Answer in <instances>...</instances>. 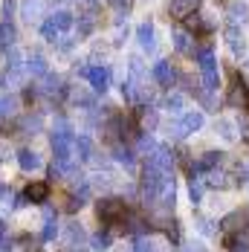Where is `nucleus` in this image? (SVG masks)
<instances>
[{
	"mask_svg": "<svg viewBox=\"0 0 249 252\" xmlns=\"http://www.w3.org/2000/svg\"><path fill=\"white\" fill-rule=\"evenodd\" d=\"M124 215H127V206L119 197H101L96 203V218H99L104 226H119L124 220Z\"/></svg>",
	"mask_w": 249,
	"mask_h": 252,
	"instance_id": "nucleus-1",
	"label": "nucleus"
},
{
	"mask_svg": "<svg viewBox=\"0 0 249 252\" xmlns=\"http://www.w3.org/2000/svg\"><path fill=\"white\" fill-rule=\"evenodd\" d=\"M70 26H73V15H70V12H55V15H50V18L44 21L41 35H44L47 41H55L58 32H64V29H70Z\"/></svg>",
	"mask_w": 249,
	"mask_h": 252,
	"instance_id": "nucleus-2",
	"label": "nucleus"
},
{
	"mask_svg": "<svg viewBox=\"0 0 249 252\" xmlns=\"http://www.w3.org/2000/svg\"><path fill=\"white\" fill-rule=\"evenodd\" d=\"M220 229H223L226 235L247 232V229H249V212H247V209H235V212H229L223 220H220Z\"/></svg>",
	"mask_w": 249,
	"mask_h": 252,
	"instance_id": "nucleus-3",
	"label": "nucleus"
},
{
	"mask_svg": "<svg viewBox=\"0 0 249 252\" xmlns=\"http://www.w3.org/2000/svg\"><path fill=\"white\" fill-rule=\"evenodd\" d=\"M200 127H203V113L200 110H186L183 119H180V125H174V139L186 136V133H194Z\"/></svg>",
	"mask_w": 249,
	"mask_h": 252,
	"instance_id": "nucleus-4",
	"label": "nucleus"
},
{
	"mask_svg": "<svg viewBox=\"0 0 249 252\" xmlns=\"http://www.w3.org/2000/svg\"><path fill=\"white\" fill-rule=\"evenodd\" d=\"M87 81L93 84V90L96 93H104L107 90V84H110V67H104V64H96V67H87Z\"/></svg>",
	"mask_w": 249,
	"mask_h": 252,
	"instance_id": "nucleus-5",
	"label": "nucleus"
},
{
	"mask_svg": "<svg viewBox=\"0 0 249 252\" xmlns=\"http://www.w3.org/2000/svg\"><path fill=\"white\" fill-rule=\"evenodd\" d=\"M24 197L29 203H47L50 200V183H47V180H32V183H26Z\"/></svg>",
	"mask_w": 249,
	"mask_h": 252,
	"instance_id": "nucleus-6",
	"label": "nucleus"
},
{
	"mask_svg": "<svg viewBox=\"0 0 249 252\" xmlns=\"http://www.w3.org/2000/svg\"><path fill=\"white\" fill-rule=\"evenodd\" d=\"M229 104L232 107H249V90L244 78L232 76V87H229Z\"/></svg>",
	"mask_w": 249,
	"mask_h": 252,
	"instance_id": "nucleus-7",
	"label": "nucleus"
},
{
	"mask_svg": "<svg viewBox=\"0 0 249 252\" xmlns=\"http://www.w3.org/2000/svg\"><path fill=\"white\" fill-rule=\"evenodd\" d=\"M154 81L159 84V87H171L177 81V73L174 67H171V61H156V67H154Z\"/></svg>",
	"mask_w": 249,
	"mask_h": 252,
	"instance_id": "nucleus-8",
	"label": "nucleus"
},
{
	"mask_svg": "<svg viewBox=\"0 0 249 252\" xmlns=\"http://www.w3.org/2000/svg\"><path fill=\"white\" fill-rule=\"evenodd\" d=\"M136 41H139V47H142L145 52H154L156 38H154V24H151V21H145V24L136 26Z\"/></svg>",
	"mask_w": 249,
	"mask_h": 252,
	"instance_id": "nucleus-9",
	"label": "nucleus"
},
{
	"mask_svg": "<svg viewBox=\"0 0 249 252\" xmlns=\"http://www.w3.org/2000/svg\"><path fill=\"white\" fill-rule=\"evenodd\" d=\"M226 252H249V232H235L223 238Z\"/></svg>",
	"mask_w": 249,
	"mask_h": 252,
	"instance_id": "nucleus-10",
	"label": "nucleus"
},
{
	"mask_svg": "<svg viewBox=\"0 0 249 252\" xmlns=\"http://www.w3.org/2000/svg\"><path fill=\"white\" fill-rule=\"evenodd\" d=\"M223 159H226V157L220 151H206L203 157H200V162L194 165V168H197V171H215Z\"/></svg>",
	"mask_w": 249,
	"mask_h": 252,
	"instance_id": "nucleus-11",
	"label": "nucleus"
},
{
	"mask_svg": "<svg viewBox=\"0 0 249 252\" xmlns=\"http://www.w3.org/2000/svg\"><path fill=\"white\" fill-rule=\"evenodd\" d=\"M203 0H174L171 3V15L174 18H188V15H194V9H197Z\"/></svg>",
	"mask_w": 249,
	"mask_h": 252,
	"instance_id": "nucleus-12",
	"label": "nucleus"
},
{
	"mask_svg": "<svg viewBox=\"0 0 249 252\" xmlns=\"http://www.w3.org/2000/svg\"><path fill=\"white\" fill-rule=\"evenodd\" d=\"M18 165H21L24 171H35V168L41 165V159H38V154L32 151V148H21V151H18Z\"/></svg>",
	"mask_w": 249,
	"mask_h": 252,
	"instance_id": "nucleus-13",
	"label": "nucleus"
},
{
	"mask_svg": "<svg viewBox=\"0 0 249 252\" xmlns=\"http://www.w3.org/2000/svg\"><path fill=\"white\" fill-rule=\"evenodd\" d=\"M58 238V220L52 215V209L44 212V232H41V241H55Z\"/></svg>",
	"mask_w": 249,
	"mask_h": 252,
	"instance_id": "nucleus-14",
	"label": "nucleus"
},
{
	"mask_svg": "<svg viewBox=\"0 0 249 252\" xmlns=\"http://www.w3.org/2000/svg\"><path fill=\"white\" fill-rule=\"evenodd\" d=\"M223 38H226V44H229V50L235 52H244V35L238 32V26H226V32H223Z\"/></svg>",
	"mask_w": 249,
	"mask_h": 252,
	"instance_id": "nucleus-15",
	"label": "nucleus"
},
{
	"mask_svg": "<svg viewBox=\"0 0 249 252\" xmlns=\"http://www.w3.org/2000/svg\"><path fill=\"white\" fill-rule=\"evenodd\" d=\"M64 238H67L70 250H75V247H78L87 235H84V226H81V223H70V226H67V232H64Z\"/></svg>",
	"mask_w": 249,
	"mask_h": 252,
	"instance_id": "nucleus-16",
	"label": "nucleus"
},
{
	"mask_svg": "<svg viewBox=\"0 0 249 252\" xmlns=\"http://www.w3.org/2000/svg\"><path fill=\"white\" fill-rule=\"evenodd\" d=\"M26 70L32 73V76H50V67H47V61H44V55H32L29 58V64H26Z\"/></svg>",
	"mask_w": 249,
	"mask_h": 252,
	"instance_id": "nucleus-17",
	"label": "nucleus"
},
{
	"mask_svg": "<svg viewBox=\"0 0 249 252\" xmlns=\"http://www.w3.org/2000/svg\"><path fill=\"white\" fill-rule=\"evenodd\" d=\"M113 154H116V159L122 162L124 168H133V165H136V154H133V148H124V145H116V148H113Z\"/></svg>",
	"mask_w": 249,
	"mask_h": 252,
	"instance_id": "nucleus-18",
	"label": "nucleus"
},
{
	"mask_svg": "<svg viewBox=\"0 0 249 252\" xmlns=\"http://www.w3.org/2000/svg\"><path fill=\"white\" fill-rule=\"evenodd\" d=\"M110 244H113V238H110V232H96L93 238H90V247L96 252H104V250H110Z\"/></svg>",
	"mask_w": 249,
	"mask_h": 252,
	"instance_id": "nucleus-19",
	"label": "nucleus"
},
{
	"mask_svg": "<svg viewBox=\"0 0 249 252\" xmlns=\"http://www.w3.org/2000/svg\"><path fill=\"white\" fill-rule=\"evenodd\" d=\"M12 41H15V26L9 24V21H3L0 24V47L3 50H12Z\"/></svg>",
	"mask_w": 249,
	"mask_h": 252,
	"instance_id": "nucleus-20",
	"label": "nucleus"
},
{
	"mask_svg": "<svg viewBox=\"0 0 249 252\" xmlns=\"http://www.w3.org/2000/svg\"><path fill=\"white\" fill-rule=\"evenodd\" d=\"M186 24H188V29H194V32H200V35H212V24H206V21L197 18V15H188Z\"/></svg>",
	"mask_w": 249,
	"mask_h": 252,
	"instance_id": "nucleus-21",
	"label": "nucleus"
},
{
	"mask_svg": "<svg viewBox=\"0 0 249 252\" xmlns=\"http://www.w3.org/2000/svg\"><path fill=\"white\" fill-rule=\"evenodd\" d=\"M73 148H75V154H78V159H90V151H93V145H90V139H87V136H75Z\"/></svg>",
	"mask_w": 249,
	"mask_h": 252,
	"instance_id": "nucleus-22",
	"label": "nucleus"
},
{
	"mask_svg": "<svg viewBox=\"0 0 249 252\" xmlns=\"http://www.w3.org/2000/svg\"><path fill=\"white\" fill-rule=\"evenodd\" d=\"M229 18H232V26L244 24V21L249 18V9H247V6H241V3H235V6L229 9Z\"/></svg>",
	"mask_w": 249,
	"mask_h": 252,
	"instance_id": "nucleus-23",
	"label": "nucleus"
},
{
	"mask_svg": "<svg viewBox=\"0 0 249 252\" xmlns=\"http://www.w3.org/2000/svg\"><path fill=\"white\" fill-rule=\"evenodd\" d=\"M174 50L177 52H186V55H188V52H194V50H191V38H188L186 32H174Z\"/></svg>",
	"mask_w": 249,
	"mask_h": 252,
	"instance_id": "nucleus-24",
	"label": "nucleus"
},
{
	"mask_svg": "<svg viewBox=\"0 0 249 252\" xmlns=\"http://www.w3.org/2000/svg\"><path fill=\"white\" fill-rule=\"evenodd\" d=\"M93 24H96V21H93V9H90L87 15L78 18V35H90V32H93Z\"/></svg>",
	"mask_w": 249,
	"mask_h": 252,
	"instance_id": "nucleus-25",
	"label": "nucleus"
},
{
	"mask_svg": "<svg viewBox=\"0 0 249 252\" xmlns=\"http://www.w3.org/2000/svg\"><path fill=\"white\" fill-rule=\"evenodd\" d=\"M188 197H191V203L203 200V183H200L197 177H191V183H188Z\"/></svg>",
	"mask_w": 249,
	"mask_h": 252,
	"instance_id": "nucleus-26",
	"label": "nucleus"
},
{
	"mask_svg": "<svg viewBox=\"0 0 249 252\" xmlns=\"http://www.w3.org/2000/svg\"><path fill=\"white\" fill-rule=\"evenodd\" d=\"M41 15V0H29L24 6V21H32V18H38Z\"/></svg>",
	"mask_w": 249,
	"mask_h": 252,
	"instance_id": "nucleus-27",
	"label": "nucleus"
},
{
	"mask_svg": "<svg viewBox=\"0 0 249 252\" xmlns=\"http://www.w3.org/2000/svg\"><path fill=\"white\" fill-rule=\"evenodd\" d=\"M133 252H156V250L145 235H139V238H133Z\"/></svg>",
	"mask_w": 249,
	"mask_h": 252,
	"instance_id": "nucleus-28",
	"label": "nucleus"
},
{
	"mask_svg": "<svg viewBox=\"0 0 249 252\" xmlns=\"http://www.w3.org/2000/svg\"><path fill=\"white\" fill-rule=\"evenodd\" d=\"M162 229H165V235H168L174 244L180 241V223H177V220H165V223H162Z\"/></svg>",
	"mask_w": 249,
	"mask_h": 252,
	"instance_id": "nucleus-29",
	"label": "nucleus"
},
{
	"mask_svg": "<svg viewBox=\"0 0 249 252\" xmlns=\"http://www.w3.org/2000/svg\"><path fill=\"white\" fill-rule=\"evenodd\" d=\"M15 110V99L9 96V99H0V116H9Z\"/></svg>",
	"mask_w": 249,
	"mask_h": 252,
	"instance_id": "nucleus-30",
	"label": "nucleus"
},
{
	"mask_svg": "<svg viewBox=\"0 0 249 252\" xmlns=\"http://www.w3.org/2000/svg\"><path fill=\"white\" fill-rule=\"evenodd\" d=\"M165 107L168 110H183V96H168L165 99Z\"/></svg>",
	"mask_w": 249,
	"mask_h": 252,
	"instance_id": "nucleus-31",
	"label": "nucleus"
},
{
	"mask_svg": "<svg viewBox=\"0 0 249 252\" xmlns=\"http://www.w3.org/2000/svg\"><path fill=\"white\" fill-rule=\"evenodd\" d=\"M107 3H110V6H116V9H127V3H130V0H107Z\"/></svg>",
	"mask_w": 249,
	"mask_h": 252,
	"instance_id": "nucleus-32",
	"label": "nucleus"
},
{
	"mask_svg": "<svg viewBox=\"0 0 249 252\" xmlns=\"http://www.w3.org/2000/svg\"><path fill=\"white\" fill-rule=\"evenodd\" d=\"M183 252H203V247H200V244H186Z\"/></svg>",
	"mask_w": 249,
	"mask_h": 252,
	"instance_id": "nucleus-33",
	"label": "nucleus"
},
{
	"mask_svg": "<svg viewBox=\"0 0 249 252\" xmlns=\"http://www.w3.org/2000/svg\"><path fill=\"white\" fill-rule=\"evenodd\" d=\"M6 197H12V189L9 186H0V200H6Z\"/></svg>",
	"mask_w": 249,
	"mask_h": 252,
	"instance_id": "nucleus-34",
	"label": "nucleus"
},
{
	"mask_svg": "<svg viewBox=\"0 0 249 252\" xmlns=\"http://www.w3.org/2000/svg\"><path fill=\"white\" fill-rule=\"evenodd\" d=\"M0 241H9V238H6V226H3V223H0Z\"/></svg>",
	"mask_w": 249,
	"mask_h": 252,
	"instance_id": "nucleus-35",
	"label": "nucleus"
},
{
	"mask_svg": "<svg viewBox=\"0 0 249 252\" xmlns=\"http://www.w3.org/2000/svg\"><path fill=\"white\" fill-rule=\"evenodd\" d=\"M70 252H84V250H78V247H75V250H70Z\"/></svg>",
	"mask_w": 249,
	"mask_h": 252,
	"instance_id": "nucleus-36",
	"label": "nucleus"
}]
</instances>
